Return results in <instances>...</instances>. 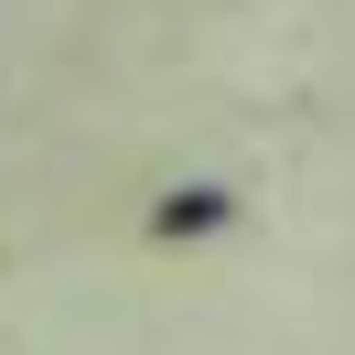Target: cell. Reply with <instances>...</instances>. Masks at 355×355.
Instances as JSON below:
<instances>
[{"instance_id": "1", "label": "cell", "mask_w": 355, "mask_h": 355, "mask_svg": "<svg viewBox=\"0 0 355 355\" xmlns=\"http://www.w3.org/2000/svg\"><path fill=\"white\" fill-rule=\"evenodd\" d=\"M226 216H237V205H226L216 183H173V194L151 205V237H216Z\"/></svg>"}]
</instances>
